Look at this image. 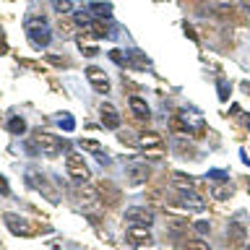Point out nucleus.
I'll list each match as a JSON object with an SVG mask.
<instances>
[{
    "instance_id": "nucleus-19",
    "label": "nucleus",
    "mask_w": 250,
    "mask_h": 250,
    "mask_svg": "<svg viewBox=\"0 0 250 250\" xmlns=\"http://www.w3.org/2000/svg\"><path fill=\"white\" fill-rule=\"evenodd\" d=\"M128 55V65H135V68H146L149 65V58L141 55V52H125Z\"/></svg>"
},
{
    "instance_id": "nucleus-2",
    "label": "nucleus",
    "mask_w": 250,
    "mask_h": 250,
    "mask_svg": "<svg viewBox=\"0 0 250 250\" xmlns=\"http://www.w3.org/2000/svg\"><path fill=\"white\" fill-rule=\"evenodd\" d=\"M26 37L32 39L34 47H47L50 39H52V34H50V26H47V19L44 16H29L26 19Z\"/></svg>"
},
{
    "instance_id": "nucleus-8",
    "label": "nucleus",
    "mask_w": 250,
    "mask_h": 250,
    "mask_svg": "<svg viewBox=\"0 0 250 250\" xmlns=\"http://www.w3.org/2000/svg\"><path fill=\"white\" fill-rule=\"evenodd\" d=\"M128 242H131L133 248H141V245H149L151 242V232L146 227H138V224H131V230H128Z\"/></svg>"
},
{
    "instance_id": "nucleus-12",
    "label": "nucleus",
    "mask_w": 250,
    "mask_h": 250,
    "mask_svg": "<svg viewBox=\"0 0 250 250\" xmlns=\"http://www.w3.org/2000/svg\"><path fill=\"white\" fill-rule=\"evenodd\" d=\"M78 50H81L86 58H94L96 52H99V44H96V39H94L92 34H81V37H78Z\"/></svg>"
},
{
    "instance_id": "nucleus-25",
    "label": "nucleus",
    "mask_w": 250,
    "mask_h": 250,
    "mask_svg": "<svg viewBox=\"0 0 250 250\" xmlns=\"http://www.w3.org/2000/svg\"><path fill=\"white\" fill-rule=\"evenodd\" d=\"M110 60H115L117 65H128V55H125L123 50H112L110 52Z\"/></svg>"
},
{
    "instance_id": "nucleus-23",
    "label": "nucleus",
    "mask_w": 250,
    "mask_h": 250,
    "mask_svg": "<svg viewBox=\"0 0 250 250\" xmlns=\"http://www.w3.org/2000/svg\"><path fill=\"white\" fill-rule=\"evenodd\" d=\"M209 180H216V183H230V172H224V170H209Z\"/></svg>"
},
{
    "instance_id": "nucleus-28",
    "label": "nucleus",
    "mask_w": 250,
    "mask_h": 250,
    "mask_svg": "<svg viewBox=\"0 0 250 250\" xmlns=\"http://www.w3.org/2000/svg\"><path fill=\"white\" fill-rule=\"evenodd\" d=\"M0 195H11V188H8V180L0 175Z\"/></svg>"
},
{
    "instance_id": "nucleus-5",
    "label": "nucleus",
    "mask_w": 250,
    "mask_h": 250,
    "mask_svg": "<svg viewBox=\"0 0 250 250\" xmlns=\"http://www.w3.org/2000/svg\"><path fill=\"white\" fill-rule=\"evenodd\" d=\"M24 180H26V185H29V188H34V191L44 193L50 201H58V195L50 191V183H47V177H44L42 172L37 170V167H29V170H26V175H24Z\"/></svg>"
},
{
    "instance_id": "nucleus-30",
    "label": "nucleus",
    "mask_w": 250,
    "mask_h": 250,
    "mask_svg": "<svg viewBox=\"0 0 250 250\" xmlns=\"http://www.w3.org/2000/svg\"><path fill=\"white\" fill-rule=\"evenodd\" d=\"M242 5H245V8H250V0H242Z\"/></svg>"
},
{
    "instance_id": "nucleus-21",
    "label": "nucleus",
    "mask_w": 250,
    "mask_h": 250,
    "mask_svg": "<svg viewBox=\"0 0 250 250\" xmlns=\"http://www.w3.org/2000/svg\"><path fill=\"white\" fill-rule=\"evenodd\" d=\"M230 195H232V185H230V183H222V185L214 188V198L224 201V198H230Z\"/></svg>"
},
{
    "instance_id": "nucleus-29",
    "label": "nucleus",
    "mask_w": 250,
    "mask_h": 250,
    "mask_svg": "<svg viewBox=\"0 0 250 250\" xmlns=\"http://www.w3.org/2000/svg\"><path fill=\"white\" fill-rule=\"evenodd\" d=\"M195 232H198V234H206V232H209V222H195Z\"/></svg>"
},
{
    "instance_id": "nucleus-32",
    "label": "nucleus",
    "mask_w": 250,
    "mask_h": 250,
    "mask_svg": "<svg viewBox=\"0 0 250 250\" xmlns=\"http://www.w3.org/2000/svg\"><path fill=\"white\" fill-rule=\"evenodd\" d=\"M248 250H250V245H248Z\"/></svg>"
},
{
    "instance_id": "nucleus-1",
    "label": "nucleus",
    "mask_w": 250,
    "mask_h": 250,
    "mask_svg": "<svg viewBox=\"0 0 250 250\" xmlns=\"http://www.w3.org/2000/svg\"><path fill=\"white\" fill-rule=\"evenodd\" d=\"M175 191H177V203L188 211H203L206 209V201L203 195L195 193V188L191 185V180H183V177H175Z\"/></svg>"
},
{
    "instance_id": "nucleus-6",
    "label": "nucleus",
    "mask_w": 250,
    "mask_h": 250,
    "mask_svg": "<svg viewBox=\"0 0 250 250\" xmlns=\"http://www.w3.org/2000/svg\"><path fill=\"white\" fill-rule=\"evenodd\" d=\"M125 222L138 224V227H151L154 224V211L146 209V206H131L125 211Z\"/></svg>"
},
{
    "instance_id": "nucleus-11",
    "label": "nucleus",
    "mask_w": 250,
    "mask_h": 250,
    "mask_svg": "<svg viewBox=\"0 0 250 250\" xmlns=\"http://www.w3.org/2000/svg\"><path fill=\"white\" fill-rule=\"evenodd\" d=\"M128 104H131V112L138 120H143V123H146V120L151 117V110H149V104L141 99V96H131V99H128Z\"/></svg>"
},
{
    "instance_id": "nucleus-31",
    "label": "nucleus",
    "mask_w": 250,
    "mask_h": 250,
    "mask_svg": "<svg viewBox=\"0 0 250 250\" xmlns=\"http://www.w3.org/2000/svg\"><path fill=\"white\" fill-rule=\"evenodd\" d=\"M248 131H250V123H248Z\"/></svg>"
},
{
    "instance_id": "nucleus-3",
    "label": "nucleus",
    "mask_w": 250,
    "mask_h": 250,
    "mask_svg": "<svg viewBox=\"0 0 250 250\" xmlns=\"http://www.w3.org/2000/svg\"><path fill=\"white\" fill-rule=\"evenodd\" d=\"M65 167H68L71 180H76V183H86L89 180V164H86V159H83L78 151H68Z\"/></svg>"
},
{
    "instance_id": "nucleus-13",
    "label": "nucleus",
    "mask_w": 250,
    "mask_h": 250,
    "mask_svg": "<svg viewBox=\"0 0 250 250\" xmlns=\"http://www.w3.org/2000/svg\"><path fill=\"white\" fill-rule=\"evenodd\" d=\"M3 219H5V227H8L13 234H29V224H26L21 216H16V214H5Z\"/></svg>"
},
{
    "instance_id": "nucleus-22",
    "label": "nucleus",
    "mask_w": 250,
    "mask_h": 250,
    "mask_svg": "<svg viewBox=\"0 0 250 250\" xmlns=\"http://www.w3.org/2000/svg\"><path fill=\"white\" fill-rule=\"evenodd\" d=\"M89 32H94L96 37H110V24H104V21H94Z\"/></svg>"
},
{
    "instance_id": "nucleus-4",
    "label": "nucleus",
    "mask_w": 250,
    "mask_h": 250,
    "mask_svg": "<svg viewBox=\"0 0 250 250\" xmlns=\"http://www.w3.org/2000/svg\"><path fill=\"white\" fill-rule=\"evenodd\" d=\"M34 143L39 146L42 154H47V156H58L60 151H65L71 143H65V141H60L58 135H50V133H37V138Z\"/></svg>"
},
{
    "instance_id": "nucleus-24",
    "label": "nucleus",
    "mask_w": 250,
    "mask_h": 250,
    "mask_svg": "<svg viewBox=\"0 0 250 250\" xmlns=\"http://www.w3.org/2000/svg\"><path fill=\"white\" fill-rule=\"evenodd\" d=\"M185 250H211V248H209V242H203V240H188Z\"/></svg>"
},
{
    "instance_id": "nucleus-14",
    "label": "nucleus",
    "mask_w": 250,
    "mask_h": 250,
    "mask_svg": "<svg viewBox=\"0 0 250 250\" xmlns=\"http://www.w3.org/2000/svg\"><path fill=\"white\" fill-rule=\"evenodd\" d=\"M138 146L143 151H151V149H162V138H159L156 133H143L138 138Z\"/></svg>"
},
{
    "instance_id": "nucleus-15",
    "label": "nucleus",
    "mask_w": 250,
    "mask_h": 250,
    "mask_svg": "<svg viewBox=\"0 0 250 250\" xmlns=\"http://www.w3.org/2000/svg\"><path fill=\"white\" fill-rule=\"evenodd\" d=\"M81 146L86 149V151H92V154H94L96 159H99L102 164H110V156L104 154V151H102V146H99L96 141H81Z\"/></svg>"
},
{
    "instance_id": "nucleus-18",
    "label": "nucleus",
    "mask_w": 250,
    "mask_h": 250,
    "mask_svg": "<svg viewBox=\"0 0 250 250\" xmlns=\"http://www.w3.org/2000/svg\"><path fill=\"white\" fill-rule=\"evenodd\" d=\"M73 21H76L78 26H83V29H92V24H94L92 13H86V11H76V13H73Z\"/></svg>"
},
{
    "instance_id": "nucleus-17",
    "label": "nucleus",
    "mask_w": 250,
    "mask_h": 250,
    "mask_svg": "<svg viewBox=\"0 0 250 250\" xmlns=\"http://www.w3.org/2000/svg\"><path fill=\"white\" fill-rule=\"evenodd\" d=\"M8 133L24 135V133H26V120H24V117H11V120H8Z\"/></svg>"
},
{
    "instance_id": "nucleus-9",
    "label": "nucleus",
    "mask_w": 250,
    "mask_h": 250,
    "mask_svg": "<svg viewBox=\"0 0 250 250\" xmlns=\"http://www.w3.org/2000/svg\"><path fill=\"white\" fill-rule=\"evenodd\" d=\"M146 177H149V164H143V162H133L131 167H128V183H131V185H141V183H146Z\"/></svg>"
},
{
    "instance_id": "nucleus-27",
    "label": "nucleus",
    "mask_w": 250,
    "mask_h": 250,
    "mask_svg": "<svg viewBox=\"0 0 250 250\" xmlns=\"http://www.w3.org/2000/svg\"><path fill=\"white\" fill-rule=\"evenodd\" d=\"M230 96V86H227V81H219V99H227Z\"/></svg>"
},
{
    "instance_id": "nucleus-20",
    "label": "nucleus",
    "mask_w": 250,
    "mask_h": 250,
    "mask_svg": "<svg viewBox=\"0 0 250 250\" xmlns=\"http://www.w3.org/2000/svg\"><path fill=\"white\" fill-rule=\"evenodd\" d=\"M89 11H92L94 13V16H110V13H112V5L110 3H92V5H89Z\"/></svg>"
},
{
    "instance_id": "nucleus-10",
    "label": "nucleus",
    "mask_w": 250,
    "mask_h": 250,
    "mask_svg": "<svg viewBox=\"0 0 250 250\" xmlns=\"http://www.w3.org/2000/svg\"><path fill=\"white\" fill-rule=\"evenodd\" d=\"M99 115H102L104 128H110V131H117V128H120V115H117V110L112 107V104L104 102V104H102V110H99Z\"/></svg>"
},
{
    "instance_id": "nucleus-16",
    "label": "nucleus",
    "mask_w": 250,
    "mask_h": 250,
    "mask_svg": "<svg viewBox=\"0 0 250 250\" xmlns=\"http://www.w3.org/2000/svg\"><path fill=\"white\" fill-rule=\"evenodd\" d=\"M55 120H58V125L63 128L65 133L76 131V120H73V115H68V112H58V115H55Z\"/></svg>"
},
{
    "instance_id": "nucleus-26",
    "label": "nucleus",
    "mask_w": 250,
    "mask_h": 250,
    "mask_svg": "<svg viewBox=\"0 0 250 250\" xmlns=\"http://www.w3.org/2000/svg\"><path fill=\"white\" fill-rule=\"evenodd\" d=\"M55 11L58 13H71L73 11V3H71V0H55Z\"/></svg>"
},
{
    "instance_id": "nucleus-7",
    "label": "nucleus",
    "mask_w": 250,
    "mask_h": 250,
    "mask_svg": "<svg viewBox=\"0 0 250 250\" xmlns=\"http://www.w3.org/2000/svg\"><path fill=\"white\" fill-rule=\"evenodd\" d=\"M86 78H89V83H92L96 92H102V94L110 92V78H107V73H104L102 68L89 65V68H86Z\"/></svg>"
}]
</instances>
